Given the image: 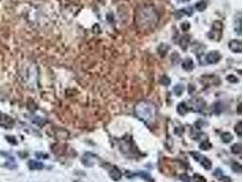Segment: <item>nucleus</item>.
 <instances>
[{
	"label": "nucleus",
	"mask_w": 243,
	"mask_h": 182,
	"mask_svg": "<svg viewBox=\"0 0 243 182\" xmlns=\"http://www.w3.org/2000/svg\"><path fill=\"white\" fill-rule=\"evenodd\" d=\"M238 112H239V114H241V104H240L238 107Z\"/></svg>",
	"instance_id": "7c9ffc66"
},
{
	"label": "nucleus",
	"mask_w": 243,
	"mask_h": 182,
	"mask_svg": "<svg viewBox=\"0 0 243 182\" xmlns=\"http://www.w3.org/2000/svg\"><path fill=\"white\" fill-rule=\"evenodd\" d=\"M193 180L194 182H207L206 179L201 176V175H199V174H195L194 177H193Z\"/></svg>",
	"instance_id": "a878e982"
},
{
	"label": "nucleus",
	"mask_w": 243,
	"mask_h": 182,
	"mask_svg": "<svg viewBox=\"0 0 243 182\" xmlns=\"http://www.w3.org/2000/svg\"><path fill=\"white\" fill-rule=\"evenodd\" d=\"M137 176H139L140 178H142L144 180H146L147 182H154L153 178H152L148 173H147V172H145V171H139V172H137V173H133V172H131V171H127V172H126V177L129 178V179H132L133 177H137Z\"/></svg>",
	"instance_id": "39448f33"
},
{
	"label": "nucleus",
	"mask_w": 243,
	"mask_h": 182,
	"mask_svg": "<svg viewBox=\"0 0 243 182\" xmlns=\"http://www.w3.org/2000/svg\"><path fill=\"white\" fill-rule=\"evenodd\" d=\"M181 2H189V0H180Z\"/></svg>",
	"instance_id": "2f4dec72"
},
{
	"label": "nucleus",
	"mask_w": 243,
	"mask_h": 182,
	"mask_svg": "<svg viewBox=\"0 0 243 182\" xmlns=\"http://www.w3.org/2000/svg\"><path fill=\"white\" fill-rule=\"evenodd\" d=\"M170 59H171L173 65H177V64L180 61V56H179L178 53L174 52L173 54L171 55V57H170Z\"/></svg>",
	"instance_id": "412c9836"
},
{
	"label": "nucleus",
	"mask_w": 243,
	"mask_h": 182,
	"mask_svg": "<svg viewBox=\"0 0 243 182\" xmlns=\"http://www.w3.org/2000/svg\"><path fill=\"white\" fill-rule=\"evenodd\" d=\"M158 51L159 53L161 55V56H165L167 54V52L169 51V46L166 45V44H161L159 48H158Z\"/></svg>",
	"instance_id": "f3484780"
},
{
	"label": "nucleus",
	"mask_w": 243,
	"mask_h": 182,
	"mask_svg": "<svg viewBox=\"0 0 243 182\" xmlns=\"http://www.w3.org/2000/svg\"><path fill=\"white\" fill-rule=\"evenodd\" d=\"M15 124V121L12 117L3 113H0V126L5 128H11Z\"/></svg>",
	"instance_id": "423d86ee"
},
{
	"label": "nucleus",
	"mask_w": 243,
	"mask_h": 182,
	"mask_svg": "<svg viewBox=\"0 0 243 182\" xmlns=\"http://www.w3.org/2000/svg\"><path fill=\"white\" fill-rule=\"evenodd\" d=\"M222 36V23L219 21H216L213 23L212 29L208 33V37L212 40L219 41Z\"/></svg>",
	"instance_id": "7ed1b4c3"
},
{
	"label": "nucleus",
	"mask_w": 243,
	"mask_h": 182,
	"mask_svg": "<svg viewBox=\"0 0 243 182\" xmlns=\"http://www.w3.org/2000/svg\"><path fill=\"white\" fill-rule=\"evenodd\" d=\"M196 8H197L198 11L202 12V11H204L207 8V3L205 1H200V2H198L196 4Z\"/></svg>",
	"instance_id": "a211bd4d"
},
{
	"label": "nucleus",
	"mask_w": 243,
	"mask_h": 182,
	"mask_svg": "<svg viewBox=\"0 0 243 182\" xmlns=\"http://www.w3.org/2000/svg\"><path fill=\"white\" fill-rule=\"evenodd\" d=\"M221 59V55L218 51H210L206 56V60L208 64H216Z\"/></svg>",
	"instance_id": "0eeeda50"
},
{
	"label": "nucleus",
	"mask_w": 243,
	"mask_h": 182,
	"mask_svg": "<svg viewBox=\"0 0 243 182\" xmlns=\"http://www.w3.org/2000/svg\"><path fill=\"white\" fill-rule=\"evenodd\" d=\"M90 155H91V154L87 153V154L85 155V157L83 158V159H82V162H83V164H84L86 167H92V166L94 165V161L92 160V158H93V157H90Z\"/></svg>",
	"instance_id": "4468645a"
},
{
	"label": "nucleus",
	"mask_w": 243,
	"mask_h": 182,
	"mask_svg": "<svg viewBox=\"0 0 243 182\" xmlns=\"http://www.w3.org/2000/svg\"><path fill=\"white\" fill-rule=\"evenodd\" d=\"M28 164V168L31 170H41L44 169V164L36 160H29Z\"/></svg>",
	"instance_id": "9d476101"
},
{
	"label": "nucleus",
	"mask_w": 243,
	"mask_h": 182,
	"mask_svg": "<svg viewBox=\"0 0 243 182\" xmlns=\"http://www.w3.org/2000/svg\"><path fill=\"white\" fill-rule=\"evenodd\" d=\"M189 40H190V36L189 35L182 36L179 40V46L182 49H187L189 44Z\"/></svg>",
	"instance_id": "ddd939ff"
},
{
	"label": "nucleus",
	"mask_w": 243,
	"mask_h": 182,
	"mask_svg": "<svg viewBox=\"0 0 243 182\" xmlns=\"http://www.w3.org/2000/svg\"><path fill=\"white\" fill-rule=\"evenodd\" d=\"M184 89H185V87H184L183 85H181V84H178V85H176V86L174 87L173 88L174 94H175L176 96H178V97H180V96L183 94Z\"/></svg>",
	"instance_id": "2eb2a0df"
},
{
	"label": "nucleus",
	"mask_w": 243,
	"mask_h": 182,
	"mask_svg": "<svg viewBox=\"0 0 243 182\" xmlns=\"http://www.w3.org/2000/svg\"><path fill=\"white\" fill-rule=\"evenodd\" d=\"M235 132L241 137L242 135V122L239 121L236 125H235V128H234Z\"/></svg>",
	"instance_id": "4be33fe9"
},
{
	"label": "nucleus",
	"mask_w": 243,
	"mask_h": 182,
	"mask_svg": "<svg viewBox=\"0 0 243 182\" xmlns=\"http://www.w3.org/2000/svg\"><path fill=\"white\" fill-rule=\"evenodd\" d=\"M231 152L233 154H240L241 152V144L237 143L231 147Z\"/></svg>",
	"instance_id": "5701e85b"
},
{
	"label": "nucleus",
	"mask_w": 243,
	"mask_h": 182,
	"mask_svg": "<svg viewBox=\"0 0 243 182\" xmlns=\"http://www.w3.org/2000/svg\"><path fill=\"white\" fill-rule=\"evenodd\" d=\"M190 155L192 156V158L196 160V161H198L199 163H200V165L205 169H211V167H212V163H211V161L208 159V158H207L205 156H203L202 154H200V153H199V152H195V151H193V152H190Z\"/></svg>",
	"instance_id": "20e7f679"
},
{
	"label": "nucleus",
	"mask_w": 243,
	"mask_h": 182,
	"mask_svg": "<svg viewBox=\"0 0 243 182\" xmlns=\"http://www.w3.org/2000/svg\"><path fill=\"white\" fill-rule=\"evenodd\" d=\"M213 175H214L219 180H221L223 179V177H224L223 172H222V170H221L220 169H216L215 171H214V173H213Z\"/></svg>",
	"instance_id": "b1692460"
},
{
	"label": "nucleus",
	"mask_w": 243,
	"mask_h": 182,
	"mask_svg": "<svg viewBox=\"0 0 243 182\" xmlns=\"http://www.w3.org/2000/svg\"><path fill=\"white\" fill-rule=\"evenodd\" d=\"M109 176L113 180L118 181L122 178V172L120 171V169L118 168H117L116 166H113L111 168V169L109 170Z\"/></svg>",
	"instance_id": "1a4fd4ad"
},
{
	"label": "nucleus",
	"mask_w": 243,
	"mask_h": 182,
	"mask_svg": "<svg viewBox=\"0 0 243 182\" xmlns=\"http://www.w3.org/2000/svg\"><path fill=\"white\" fill-rule=\"evenodd\" d=\"M36 156H37V158H48L47 154H43V153H36Z\"/></svg>",
	"instance_id": "c756f323"
},
{
	"label": "nucleus",
	"mask_w": 243,
	"mask_h": 182,
	"mask_svg": "<svg viewBox=\"0 0 243 182\" xmlns=\"http://www.w3.org/2000/svg\"><path fill=\"white\" fill-rule=\"evenodd\" d=\"M232 169L234 172H238V173H241V165L238 162L236 163H233L232 165Z\"/></svg>",
	"instance_id": "bb28decb"
},
{
	"label": "nucleus",
	"mask_w": 243,
	"mask_h": 182,
	"mask_svg": "<svg viewBox=\"0 0 243 182\" xmlns=\"http://www.w3.org/2000/svg\"><path fill=\"white\" fill-rule=\"evenodd\" d=\"M230 49L234 53H241L242 50V43L241 40H231L229 43Z\"/></svg>",
	"instance_id": "6e6552de"
},
{
	"label": "nucleus",
	"mask_w": 243,
	"mask_h": 182,
	"mask_svg": "<svg viewBox=\"0 0 243 182\" xmlns=\"http://www.w3.org/2000/svg\"><path fill=\"white\" fill-rule=\"evenodd\" d=\"M134 111L139 118L142 119L144 122H147V123L152 122L156 116V109L154 105L148 101L139 102L135 106Z\"/></svg>",
	"instance_id": "f03ea898"
},
{
	"label": "nucleus",
	"mask_w": 243,
	"mask_h": 182,
	"mask_svg": "<svg viewBox=\"0 0 243 182\" xmlns=\"http://www.w3.org/2000/svg\"><path fill=\"white\" fill-rule=\"evenodd\" d=\"M179 179H180V180L183 182H190L191 181V179H190V177H189L187 174H183V175H181L180 177H179Z\"/></svg>",
	"instance_id": "c85d7f7f"
},
{
	"label": "nucleus",
	"mask_w": 243,
	"mask_h": 182,
	"mask_svg": "<svg viewBox=\"0 0 243 182\" xmlns=\"http://www.w3.org/2000/svg\"><path fill=\"white\" fill-rule=\"evenodd\" d=\"M235 31L238 33V35H241V17H240L238 18V24L235 26Z\"/></svg>",
	"instance_id": "393cba45"
},
{
	"label": "nucleus",
	"mask_w": 243,
	"mask_h": 182,
	"mask_svg": "<svg viewBox=\"0 0 243 182\" xmlns=\"http://www.w3.org/2000/svg\"><path fill=\"white\" fill-rule=\"evenodd\" d=\"M177 111L180 116H184L187 114V112L189 111V108L187 106V104L185 102H180L178 106H177Z\"/></svg>",
	"instance_id": "f8f14e48"
},
{
	"label": "nucleus",
	"mask_w": 243,
	"mask_h": 182,
	"mask_svg": "<svg viewBox=\"0 0 243 182\" xmlns=\"http://www.w3.org/2000/svg\"><path fill=\"white\" fill-rule=\"evenodd\" d=\"M221 139L224 143H230L233 140V136L229 132H224L221 134Z\"/></svg>",
	"instance_id": "dca6fc26"
},
{
	"label": "nucleus",
	"mask_w": 243,
	"mask_h": 182,
	"mask_svg": "<svg viewBox=\"0 0 243 182\" xmlns=\"http://www.w3.org/2000/svg\"><path fill=\"white\" fill-rule=\"evenodd\" d=\"M159 83H160L161 85H163V86H169V85L171 83V79H170L168 76L164 75V76H162L161 78L159 79Z\"/></svg>",
	"instance_id": "6ab92c4d"
},
{
	"label": "nucleus",
	"mask_w": 243,
	"mask_h": 182,
	"mask_svg": "<svg viewBox=\"0 0 243 182\" xmlns=\"http://www.w3.org/2000/svg\"><path fill=\"white\" fill-rule=\"evenodd\" d=\"M137 25L141 28H150L157 25L158 15L155 9L151 6H143L137 11L136 15Z\"/></svg>",
	"instance_id": "f257e3e1"
},
{
	"label": "nucleus",
	"mask_w": 243,
	"mask_h": 182,
	"mask_svg": "<svg viewBox=\"0 0 243 182\" xmlns=\"http://www.w3.org/2000/svg\"><path fill=\"white\" fill-rule=\"evenodd\" d=\"M182 68L186 71H191L194 69V62L191 58H186L182 63Z\"/></svg>",
	"instance_id": "9b49d317"
},
{
	"label": "nucleus",
	"mask_w": 243,
	"mask_h": 182,
	"mask_svg": "<svg viewBox=\"0 0 243 182\" xmlns=\"http://www.w3.org/2000/svg\"><path fill=\"white\" fill-rule=\"evenodd\" d=\"M227 80H228L229 82H230V83H236V82L239 81V79H238L234 75H229V76H227Z\"/></svg>",
	"instance_id": "cd10ccee"
},
{
	"label": "nucleus",
	"mask_w": 243,
	"mask_h": 182,
	"mask_svg": "<svg viewBox=\"0 0 243 182\" xmlns=\"http://www.w3.org/2000/svg\"><path fill=\"white\" fill-rule=\"evenodd\" d=\"M211 147H212L211 143L208 142V141H207V140L202 141V142L199 145V147H200L201 150H208V149L211 148Z\"/></svg>",
	"instance_id": "aec40b11"
}]
</instances>
